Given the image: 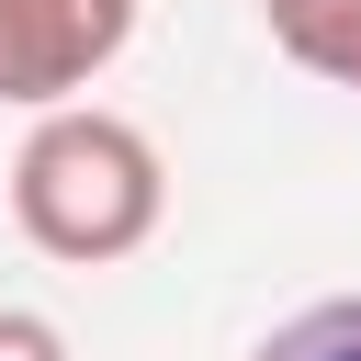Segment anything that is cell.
Listing matches in <instances>:
<instances>
[{"mask_svg":"<svg viewBox=\"0 0 361 361\" xmlns=\"http://www.w3.org/2000/svg\"><path fill=\"white\" fill-rule=\"evenodd\" d=\"M169 214V169L147 147V124L124 113H90V102H56L23 158H11V226L68 259V271H102V259H135Z\"/></svg>","mask_w":361,"mask_h":361,"instance_id":"cell-1","label":"cell"},{"mask_svg":"<svg viewBox=\"0 0 361 361\" xmlns=\"http://www.w3.org/2000/svg\"><path fill=\"white\" fill-rule=\"evenodd\" d=\"M124 34H135V0H0V102L56 113L124 56Z\"/></svg>","mask_w":361,"mask_h":361,"instance_id":"cell-2","label":"cell"},{"mask_svg":"<svg viewBox=\"0 0 361 361\" xmlns=\"http://www.w3.org/2000/svg\"><path fill=\"white\" fill-rule=\"evenodd\" d=\"M293 68H316V79H338V90H361V0H305L282 34H271Z\"/></svg>","mask_w":361,"mask_h":361,"instance_id":"cell-3","label":"cell"},{"mask_svg":"<svg viewBox=\"0 0 361 361\" xmlns=\"http://www.w3.org/2000/svg\"><path fill=\"white\" fill-rule=\"evenodd\" d=\"M248 361H361V293H327V305H305V316H282Z\"/></svg>","mask_w":361,"mask_h":361,"instance_id":"cell-4","label":"cell"},{"mask_svg":"<svg viewBox=\"0 0 361 361\" xmlns=\"http://www.w3.org/2000/svg\"><path fill=\"white\" fill-rule=\"evenodd\" d=\"M0 361H68V338H56L45 316H23V305H0Z\"/></svg>","mask_w":361,"mask_h":361,"instance_id":"cell-5","label":"cell"},{"mask_svg":"<svg viewBox=\"0 0 361 361\" xmlns=\"http://www.w3.org/2000/svg\"><path fill=\"white\" fill-rule=\"evenodd\" d=\"M259 11H271V34H282V23H293V11H305V0H259Z\"/></svg>","mask_w":361,"mask_h":361,"instance_id":"cell-6","label":"cell"}]
</instances>
